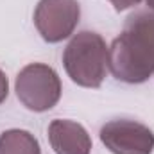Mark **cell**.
Wrapping results in <instances>:
<instances>
[{"instance_id": "obj_3", "label": "cell", "mask_w": 154, "mask_h": 154, "mask_svg": "<svg viewBox=\"0 0 154 154\" xmlns=\"http://www.w3.org/2000/svg\"><path fill=\"white\" fill-rule=\"evenodd\" d=\"M18 100L34 113L52 109L61 99V79L57 72L45 63H31L20 70L14 81Z\"/></svg>"}, {"instance_id": "obj_6", "label": "cell", "mask_w": 154, "mask_h": 154, "mask_svg": "<svg viewBox=\"0 0 154 154\" xmlns=\"http://www.w3.org/2000/svg\"><path fill=\"white\" fill-rule=\"evenodd\" d=\"M48 142L56 154H91L88 131L74 120H52L48 125Z\"/></svg>"}, {"instance_id": "obj_2", "label": "cell", "mask_w": 154, "mask_h": 154, "mask_svg": "<svg viewBox=\"0 0 154 154\" xmlns=\"http://www.w3.org/2000/svg\"><path fill=\"white\" fill-rule=\"evenodd\" d=\"M109 48L104 38L93 31L77 32L63 52L68 77L82 88H99L106 77Z\"/></svg>"}, {"instance_id": "obj_1", "label": "cell", "mask_w": 154, "mask_h": 154, "mask_svg": "<svg viewBox=\"0 0 154 154\" xmlns=\"http://www.w3.org/2000/svg\"><path fill=\"white\" fill-rule=\"evenodd\" d=\"M111 74L127 84L145 82L154 74V13L140 11L127 18L109 47Z\"/></svg>"}, {"instance_id": "obj_5", "label": "cell", "mask_w": 154, "mask_h": 154, "mask_svg": "<svg viewBox=\"0 0 154 154\" xmlns=\"http://www.w3.org/2000/svg\"><path fill=\"white\" fill-rule=\"evenodd\" d=\"M100 142L113 154H152L154 133L134 120H111L100 129Z\"/></svg>"}, {"instance_id": "obj_10", "label": "cell", "mask_w": 154, "mask_h": 154, "mask_svg": "<svg viewBox=\"0 0 154 154\" xmlns=\"http://www.w3.org/2000/svg\"><path fill=\"white\" fill-rule=\"evenodd\" d=\"M145 2H147L149 9H152V13H154V0H145Z\"/></svg>"}, {"instance_id": "obj_4", "label": "cell", "mask_w": 154, "mask_h": 154, "mask_svg": "<svg viewBox=\"0 0 154 154\" xmlns=\"http://www.w3.org/2000/svg\"><path fill=\"white\" fill-rule=\"evenodd\" d=\"M81 18L77 0H39L34 11V25L48 43H59L74 34Z\"/></svg>"}, {"instance_id": "obj_8", "label": "cell", "mask_w": 154, "mask_h": 154, "mask_svg": "<svg viewBox=\"0 0 154 154\" xmlns=\"http://www.w3.org/2000/svg\"><path fill=\"white\" fill-rule=\"evenodd\" d=\"M109 2L115 7V11H125V9H131L133 5H138L142 0H109Z\"/></svg>"}, {"instance_id": "obj_7", "label": "cell", "mask_w": 154, "mask_h": 154, "mask_svg": "<svg viewBox=\"0 0 154 154\" xmlns=\"http://www.w3.org/2000/svg\"><path fill=\"white\" fill-rule=\"evenodd\" d=\"M0 154H41L36 136L25 129H7L0 134Z\"/></svg>"}, {"instance_id": "obj_9", "label": "cell", "mask_w": 154, "mask_h": 154, "mask_svg": "<svg viewBox=\"0 0 154 154\" xmlns=\"http://www.w3.org/2000/svg\"><path fill=\"white\" fill-rule=\"evenodd\" d=\"M7 95H9V81H7L5 74L0 70V104L7 99Z\"/></svg>"}]
</instances>
